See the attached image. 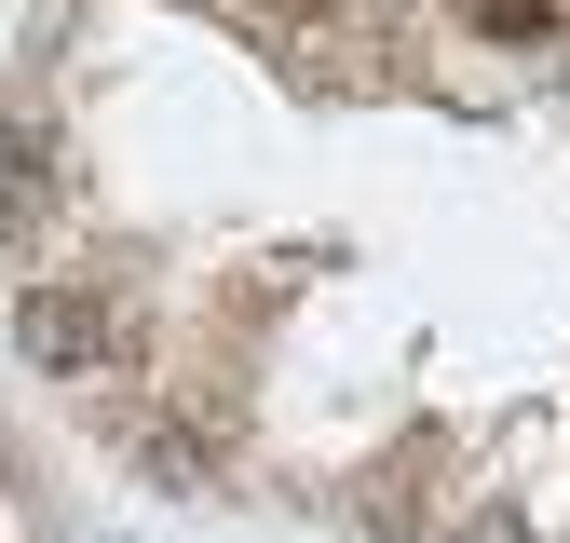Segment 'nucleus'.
Returning <instances> with one entry per match:
<instances>
[{"label": "nucleus", "instance_id": "nucleus-3", "mask_svg": "<svg viewBox=\"0 0 570 543\" xmlns=\"http://www.w3.org/2000/svg\"><path fill=\"white\" fill-rule=\"evenodd\" d=\"M462 543H530V530H517V516H475V530H462Z\"/></svg>", "mask_w": 570, "mask_h": 543}, {"label": "nucleus", "instance_id": "nucleus-2", "mask_svg": "<svg viewBox=\"0 0 570 543\" xmlns=\"http://www.w3.org/2000/svg\"><path fill=\"white\" fill-rule=\"evenodd\" d=\"M475 28H489V41H557L543 0H475Z\"/></svg>", "mask_w": 570, "mask_h": 543}, {"label": "nucleus", "instance_id": "nucleus-1", "mask_svg": "<svg viewBox=\"0 0 570 543\" xmlns=\"http://www.w3.org/2000/svg\"><path fill=\"white\" fill-rule=\"evenodd\" d=\"M14 354L55 367V381H68V367H109V313H96L82 286H28V299H14Z\"/></svg>", "mask_w": 570, "mask_h": 543}]
</instances>
